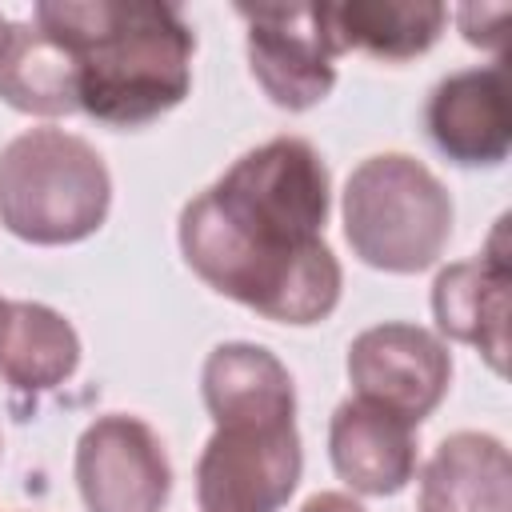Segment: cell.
I'll list each match as a JSON object with an SVG mask.
<instances>
[{
  "label": "cell",
  "instance_id": "6da1fadb",
  "mask_svg": "<svg viewBox=\"0 0 512 512\" xmlns=\"http://www.w3.org/2000/svg\"><path fill=\"white\" fill-rule=\"evenodd\" d=\"M332 176L312 140L272 136L180 208L188 268L220 296L276 324H320L336 312L344 272L324 244Z\"/></svg>",
  "mask_w": 512,
  "mask_h": 512
},
{
  "label": "cell",
  "instance_id": "7a4b0ae2",
  "mask_svg": "<svg viewBox=\"0 0 512 512\" xmlns=\"http://www.w3.org/2000/svg\"><path fill=\"white\" fill-rule=\"evenodd\" d=\"M32 24L60 36L80 68V112L144 128L192 92L196 32L168 0H40Z\"/></svg>",
  "mask_w": 512,
  "mask_h": 512
},
{
  "label": "cell",
  "instance_id": "3957f363",
  "mask_svg": "<svg viewBox=\"0 0 512 512\" xmlns=\"http://www.w3.org/2000/svg\"><path fill=\"white\" fill-rule=\"evenodd\" d=\"M112 208L100 152L64 128H28L0 148V224L28 244H80Z\"/></svg>",
  "mask_w": 512,
  "mask_h": 512
},
{
  "label": "cell",
  "instance_id": "277c9868",
  "mask_svg": "<svg viewBox=\"0 0 512 512\" xmlns=\"http://www.w3.org/2000/svg\"><path fill=\"white\" fill-rule=\"evenodd\" d=\"M344 240L368 268L412 276L440 260L452 236V196L432 168L380 152L352 168L340 196Z\"/></svg>",
  "mask_w": 512,
  "mask_h": 512
},
{
  "label": "cell",
  "instance_id": "5b68a950",
  "mask_svg": "<svg viewBox=\"0 0 512 512\" xmlns=\"http://www.w3.org/2000/svg\"><path fill=\"white\" fill-rule=\"evenodd\" d=\"M248 24V68L276 108L308 112L336 88L332 4H240Z\"/></svg>",
  "mask_w": 512,
  "mask_h": 512
},
{
  "label": "cell",
  "instance_id": "8992f818",
  "mask_svg": "<svg viewBox=\"0 0 512 512\" xmlns=\"http://www.w3.org/2000/svg\"><path fill=\"white\" fill-rule=\"evenodd\" d=\"M304 472L296 420L220 424L196 460L200 512H280Z\"/></svg>",
  "mask_w": 512,
  "mask_h": 512
},
{
  "label": "cell",
  "instance_id": "52a82bcc",
  "mask_svg": "<svg viewBox=\"0 0 512 512\" xmlns=\"http://www.w3.org/2000/svg\"><path fill=\"white\" fill-rule=\"evenodd\" d=\"M348 380L356 400L376 404L412 428L428 420L452 384V352L448 344L408 320H384L364 328L348 344Z\"/></svg>",
  "mask_w": 512,
  "mask_h": 512
},
{
  "label": "cell",
  "instance_id": "ba28073f",
  "mask_svg": "<svg viewBox=\"0 0 512 512\" xmlns=\"http://www.w3.org/2000/svg\"><path fill=\"white\" fill-rule=\"evenodd\" d=\"M72 476L88 512H160L172 492V464L160 436L128 412L96 416L80 432Z\"/></svg>",
  "mask_w": 512,
  "mask_h": 512
},
{
  "label": "cell",
  "instance_id": "9c48e42d",
  "mask_svg": "<svg viewBox=\"0 0 512 512\" xmlns=\"http://www.w3.org/2000/svg\"><path fill=\"white\" fill-rule=\"evenodd\" d=\"M424 132L456 168H496L512 152V108L500 64L460 68L424 100Z\"/></svg>",
  "mask_w": 512,
  "mask_h": 512
},
{
  "label": "cell",
  "instance_id": "30bf717a",
  "mask_svg": "<svg viewBox=\"0 0 512 512\" xmlns=\"http://www.w3.org/2000/svg\"><path fill=\"white\" fill-rule=\"evenodd\" d=\"M504 224L492 232V248L472 260H456L436 272L432 280V316L436 328L456 340L472 344L492 372L508 364V300H512V264L504 252Z\"/></svg>",
  "mask_w": 512,
  "mask_h": 512
},
{
  "label": "cell",
  "instance_id": "8fae6325",
  "mask_svg": "<svg viewBox=\"0 0 512 512\" xmlns=\"http://www.w3.org/2000/svg\"><path fill=\"white\" fill-rule=\"evenodd\" d=\"M328 460L352 492L396 496L416 476L412 424L356 396L340 400L328 420Z\"/></svg>",
  "mask_w": 512,
  "mask_h": 512
},
{
  "label": "cell",
  "instance_id": "7c38bea8",
  "mask_svg": "<svg viewBox=\"0 0 512 512\" xmlns=\"http://www.w3.org/2000/svg\"><path fill=\"white\" fill-rule=\"evenodd\" d=\"M200 396L212 424H288L296 384L276 352L248 340L216 344L200 368Z\"/></svg>",
  "mask_w": 512,
  "mask_h": 512
},
{
  "label": "cell",
  "instance_id": "4fadbf2b",
  "mask_svg": "<svg viewBox=\"0 0 512 512\" xmlns=\"http://www.w3.org/2000/svg\"><path fill=\"white\" fill-rule=\"evenodd\" d=\"M512 460L492 432H452L420 472V512H508Z\"/></svg>",
  "mask_w": 512,
  "mask_h": 512
},
{
  "label": "cell",
  "instance_id": "5bb4252c",
  "mask_svg": "<svg viewBox=\"0 0 512 512\" xmlns=\"http://www.w3.org/2000/svg\"><path fill=\"white\" fill-rule=\"evenodd\" d=\"M80 368L72 320L40 300H0V380L12 392L40 396Z\"/></svg>",
  "mask_w": 512,
  "mask_h": 512
},
{
  "label": "cell",
  "instance_id": "9a60e30c",
  "mask_svg": "<svg viewBox=\"0 0 512 512\" xmlns=\"http://www.w3.org/2000/svg\"><path fill=\"white\" fill-rule=\"evenodd\" d=\"M0 100L28 116L80 112V68L72 48L32 20H12V44L0 60Z\"/></svg>",
  "mask_w": 512,
  "mask_h": 512
},
{
  "label": "cell",
  "instance_id": "2e32d148",
  "mask_svg": "<svg viewBox=\"0 0 512 512\" xmlns=\"http://www.w3.org/2000/svg\"><path fill=\"white\" fill-rule=\"evenodd\" d=\"M448 24L436 0H348L332 4V28L344 52H364L384 64L424 56Z\"/></svg>",
  "mask_w": 512,
  "mask_h": 512
},
{
  "label": "cell",
  "instance_id": "e0dca14e",
  "mask_svg": "<svg viewBox=\"0 0 512 512\" xmlns=\"http://www.w3.org/2000/svg\"><path fill=\"white\" fill-rule=\"evenodd\" d=\"M456 20H460V32H464V40L468 44H476V48H500V40H504V20H508V4H464L460 12H456Z\"/></svg>",
  "mask_w": 512,
  "mask_h": 512
},
{
  "label": "cell",
  "instance_id": "ac0fdd59",
  "mask_svg": "<svg viewBox=\"0 0 512 512\" xmlns=\"http://www.w3.org/2000/svg\"><path fill=\"white\" fill-rule=\"evenodd\" d=\"M300 512H368L360 500H352L348 492H316L300 504Z\"/></svg>",
  "mask_w": 512,
  "mask_h": 512
},
{
  "label": "cell",
  "instance_id": "d6986e66",
  "mask_svg": "<svg viewBox=\"0 0 512 512\" xmlns=\"http://www.w3.org/2000/svg\"><path fill=\"white\" fill-rule=\"evenodd\" d=\"M8 44H12V20L0 12V60H4V52H8Z\"/></svg>",
  "mask_w": 512,
  "mask_h": 512
},
{
  "label": "cell",
  "instance_id": "ffe728a7",
  "mask_svg": "<svg viewBox=\"0 0 512 512\" xmlns=\"http://www.w3.org/2000/svg\"><path fill=\"white\" fill-rule=\"evenodd\" d=\"M0 300H4V296H0Z\"/></svg>",
  "mask_w": 512,
  "mask_h": 512
}]
</instances>
